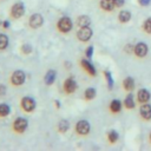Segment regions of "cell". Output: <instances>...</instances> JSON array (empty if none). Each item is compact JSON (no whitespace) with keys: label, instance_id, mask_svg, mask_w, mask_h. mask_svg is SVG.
<instances>
[{"label":"cell","instance_id":"cell-28","mask_svg":"<svg viewBox=\"0 0 151 151\" xmlns=\"http://www.w3.org/2000/svg\"><path fill=\"white\" fill-rule=\"evenodd\" d=\"M105 76H106V79H107V81H109V85H110V87H112V84H113V81H112V79H111V74H110L109 72H105Z\"/></svg>","mask_w":151,"mask_h":151},{"label":"cell","instance_id":"cell-1","mask_svg":"<svg viewBox=\"0 0 151 151\" xmlns=\"http://www.w3.org/2000/svg\"><path fill=\"white\" fill-rule=\"evenodd\" d=\"M77 37L80 41H87L90 40V38L92 37V29L88 28V26H85V27H81L78 33H77Z\"/></svg>","mask_w":151,"mask_h":151},{"label":"cell","instance_id":"cell-16","mask_svg":"<svg viewBox=\"0 0 151 151\" xmlns=\"http://www.w3.org/2000/svg\"><path fill=\"white\" fill-rule=\"evenodd\" d=\"M131 19V13L129 11H120L119 13V21L120 22H127Z\"/></svg>","mask_w":151,"mask_h":151},{"label":"cell","instance_id":"cell-24","mask_svg":"<svg viewBox=\"0 0 151 151\" xmlns=\"http://www.w3.org/2000/svg\"><path fill=\"white\" fill-rule=\"evenodd\" d=\"M58 129H59L60 132H66L67 129H68V123L66 120H61L59 123V125H58Z\"/></svg>","mask_w":151,"mask_h":151},{"label":"cell","instance_id":"cell-15","mask_svg":"<svg viewBox=\"0 0 151 151\" xmlns=\"http://www.w3.org/2000/svg\"><path fill=\"white\" fill-rule=\"evenodd\" d=\"M90 22H91V20H90V17H87V15H80V17L78 18V25H79L80 27L88 26Z\"/></svg>","mask_w":151,"mask_h":151},{"label":"cell","instance_id":"cell-10","mask_svg":"<svg viewBox=\"0 0 151 151\" xmlns=\"http://www.w3.org/2000/svg\"><path fill=\"white\" fill-rule=\"evenodd\" d=\"M64 90L67 92V93H72L77 90V83L73 80V79H66L65 83H64Z\"/></svg>","mask_w":151,"mask_h":151},{"label":"cell","instance_id":"cell-5","mask_svg":"<svg viewBox=\"0 0 151 151\" xmlns=\"http://www.w3.org/2000/svg\"><path fill=\"white\" fill-rule=\"evenodd\" d=\"M12 84L15 85V86H19L21 84H24L25 81V73L22 71H15L13 74H12Z\"/></svg>","mask_w":151,"mask_h":151},{"label":"cell","instance_id":"cell-22","mask_svg":"<svg viewBox=\"0 0 151 151\" xmlns=\"http://www.w3.org/2000/svg\"><path fill=\"white\" fill-rule=\"evenodd\" d=\"M9 111H11V109H9L8 105H6V104H0V116H1V117L7 116V114L9 113Z\"/></svg>","mask_w":151,"mask_h":151},{"label":"cell","instance_id":"cell-17","mask_svg":"<svg viewBox=\"0 0 151 151\" xmlns=\"http://www.w3.org/2000/svg\"><path fill=\"white\" fill-rule=\"evenodd\" d=\"M54 79H55V72H54L53 70L48 71V72L46 73V76H45V83H46L47 85H51V84L54 81Z\"/></svg>","mask_w":151,"mask_h":151},{"label":"cell","instance_id":"cell-25","mask_svg":"<svg viewBox=\"0 0 151 151\" xmlns=\"http://www.w3.org/2000/svg\"><path fill=\"white\" fill-rule=\"evenodd\" d=\"M143 28H144L145 32L151 33V18H147V19L144 21V24H143Z\"/></svg>","mask_w":151,"mask_h":151},{"label":"cell","instance_id":"cell-7","mask_svg":"<svg viewBox=\"0 0 151 151\" xmlns=\"http://www.w3.org/2000/svg\"><path fill=\"white\" fill-rule=\"evenodd\" d=\"M76 129H77V132L79 134H87L90 131V124L86 120H79L77 123Z\"/></svg>","mask_w":151,"mask_h":151},{"label":"cell","instance_id":"cell-19","mask_svg":"<svg viewBox=\"0 0 151 151\" xmlns=\"http://www.w3.org/2000/svg\"><path fill=\"white\" fill-rule=\"evenodd\" d=\"M120 107H122V103L119 100H112L111 104H110V110L114 113L119 112L120 111Z\"/></svg>","mask_w":151,"mask_h":151},{"label":"cell","instance_id":"cell-27","mask_svg":"<svg viewBox=\"0 0 151 151\" xmlns=\"http://www.w3.org/2000/svg\"><path fill=\"white\" fill-rule=\"evenodd\" d=\"M21 50H22V52H24L25 54H28V53L32 52V47H31L29 45H24V46L21 47Z\"/></svg>","mask_w":151,"mask_h":151},{"label":"cell","instance_id":"cell-33","mask_svg":"<svg viewBox=\"0 0 151 151\" xmlns=\"http://www.w3.org/2000/svg\"><path fill=\"white\" fill-rule=\"evenodd\" d=\"M8 26H9V22H8V21H5V22H4V27L6 28V27H8Z\"/></svg>","mask_w":151,"mask_h":151},{"label":"cell","instance_id":"cell-11","mask_svg":"<svg viewBox=\"0 0 151 151\" xmlns=\"http://www.w3.org/2000/svg\"><path fill=\"white\" fill-rule=\"evenodd\" d=\"M139 112L144 119H151V105L150 104H143L139 109Z\"/></svg>","mask_w":151,"mask_h":151},{"label":"cell","instance_id":"cell-29","mask_svg":"<svg viewBox=\"0 0 151 151\" xmlns=\"http://www.w3.org/2000/svg\"><path fill=\"white\" fill-rule=\"evenodd\" d=\"M116 7H122L124 5V0H113Z\"/></svg>","mask_w":151,"mask_h":151},{"label":"cell","instance_id":"cell-18","mask_svg":"<svg viewBox=\"0 0 151 151\" xmlns=\"http://www.w3.org/2000/svg\"><path fill=\"white\" fill-rule=\"evenodd\" d=\"M123 84H124V88L127 90V91H130V90H132V88L134 87V81H133V79H132L131 77L125 78Z\"/></svg>","mask_w":151,"mask_h":151},{"label":"cell","instance_id":"cell-21","mask_svg":"<svg viewBox=\"0 0 151 151\" xmlns=\"http://www.w3.org/2000/svg\"><path fill=\"white\" fill-rule=\"evenodd\" d=\"M8 45V38L6 34H0V50H5Z\"/></svg>","mask_w":151,"mask_h":151},{"label":"cell","instance_id":"cell-13","mask_svg":"<svg viewBox=\"0 0 151 151\" xmlns=\"http://www.w3.org/2000/svg\"><path fill=\"white\" fill-rule=\"evenodd\" d=\"M100 7L104 11H112L114 7V2L113 0H101L100 1Z\"/></svg>","mask_w":151,"mask_h":151},{"label":"cell","instance_id":"cell-32","mask_svg":"<svg viewBox=\"0 0 151 151\" xmlns=\"http://www.w3.org/2000/svg\"><path fill=\"white\" fill-rule=\"evenodd\" d=\"M138 2L140 5H143V6H145V5H149L150 4V0H138Z\"/></svg>","mask_w":151,"mask_h":151},{"label":"cell","instance_id":"cell-20","mask_svg":"<svg viewBox=\"0 0 151 151\" xmlns=\"http://www.w3.org/2000/svg\"><path fill=\"white\" fill-rule=\"evenodd\" d=\"M124 104H125V106H126L127 109H133V107H134V101H133L132 94H127V97L125 98Z\"/></svg>","mask_w":151,"mask_h":151},{"label":"cell","instance_id":"cell-26","mask_svg":"<svg viewBox=\"0 0 151 151\" xmlns=\"http://www.w3.org/2000/svg\"><path fill=\"white\" fill-rule=\"evenodd\" d=\"M107 137H109V140H110L111 143H114V142H117V139H118V133H117L116 131H110L109 134H107Z\"/></svg>","mask_w":151,"mask_h":151},{"label":"cell","instance_id":"cell-4","mask_svg":"<svg viewBox=\"0 0 151 151\" xmlns=\"http://www.w3.org/2000/svg\"><path fill=\"white\" fill-rule=\"evenodd\" d=\"M27 127V120L25 118H17L14 120V124H13V129L17 131V132H24Z\"/></svg>","mask_w":151,"mask_h":151},{"label":"cell","instance_id":"cell-6","mask_svg":"<svg viewBox=\"0 0 151 151\" xmlns=\"http://www.w3.org/2000/svg\"><path fill=\"white\" fill-rule=\"evenodd\" d=\"M147 50H149V48H147V45L144 44V42H139V44H137V45L133 47V51H134L136 55L139 57V58L145 57L146 53H147Z\"/></svg>","mask_w":151,"mask_h":151},{"label":"cell","instance_id":"cell-30","mask_svg":"<svg viewBox=\"0 0 151 151\" xmlns=\"http://www.w3.org/2000/svg\"><path fill=\"white\" fill-rule=\"evenodd\" d=\"M5 93H6V87H5V85L0 84V96H4Z\"/></svg>","mask_w":151,"mask_h":151},{"label":"cell","instance_id":"cell-31","mask_svg":"<svg viewBox=\"0 0 151 151\" xmlns=\"http://www.w3.org/2000/svg\"><path fill=\"white\" fill-rule=\"evenodd\" d=\"M92 52H93V47L90 46V47L87 48V51H86V55H87V57H91V55H92Z\"/></svg>","mask_w":151,"mask_h":151},{"label":"cell","instance_id":"cell-14","mask_svg":"<svg viewBox=\"0 0 151 151\" xmlns=\"http://www.w3.org/2000/svg\"><path fill=\"white\" fill-rule=\"evenodd\" d=\"M81 65H83V67H84L91 76H96V70H94V67L92 66V64H90L87 60H81Z\"/></svg>","mask_w":151,"mask_h":151},{"label":"cell","instance_id":"cell-12","mask_svg":"<svg viewBox=\"0 0 151 151\" xmlns=\"http://www.w3.org/2000/svg\"><path fill=\"white\" fill-rule=\"evenodd\" d=\"M137 97H138V101H140V103H147V100L150 99V92L147 90H145V88H142V90L138 91Z\"/></svg>","mask_w":151,"mask_h":151},{"label":"cell","instance_id":"cell-3","mask_svg":"<svg viewBox=\"0 0 151 151\" xmlns=\"http://www.w3.org/2000/svg\"><path fill=\"white\" fill-rule=\"evenodd\" d=\"M21 106H22V109H24L26 112H31V111H33L34 107H35V101H34L31 97H25V98H22V100H21Z\"/></svg>","mask_w":151,"mask_h":151},{"label":"cell","instance_id":"cell-2","mask_svg":"<svg viewBox=\"0 0 151 151\" xmlns=\"http://www.w3.org/2000/svg\"><path fill=\"white\" fill-rule=\"evenodd\" d=\"M58 28L60 29V32L63 33H67L71 31L72 28V21L68 18H61L58 22Z\"/></svg>","mask_w":151,"mask_h":151},{"label":"cell","instance_id":"cell-9","mask_svg":"<svg viewBox=\"0 0 151 151\" xmlns=\"http://www.w3.org/2000/svg\"><path fill=\"white\" fill-rule=\"evenodd\" d=\"M41 25H42V17H41L40 14L35 13V14H33V15L29 18V26H31L32 28H38V27H40Z\"/></svg>","mask_w":151,"mask_h":151},{"label":"cell","instance_id":"cell-8","mask_svg":"<svg viewBox=\"0 0 151 151\" xmlns=\"http://www.w3.org/2000/svg\"><path fill=\"white\" fill-rule=\"evenodd\" d=\"M25 12V8H24V5L21 2H17L13 5L12 9H11V13H12V17L14 18H20Z\"/></svg>","mask_w":151,"mask_h":151},{"label":"cell","instance_id":"cell-23","mask_svg":"<svg viewBox=\"0 0 151 151\" xmlns=\"http://www.w3.org/2000/svg\"><path fill=\"white\" fill-rule=\"evenodd\" d=\"M94 96H96V90L94 88L90 87L85 91V98L86 99H92V98H94Z\"/></svg>","mask_w":151,"mask_h":151},{"label":"cell","instance_id":"cell-34","mask_svg":"<svg viewBox=\"0 0 151 151\" xmlns=\"http://www.w3.org/2000/svg\"><path fill=\"white\" fill-rule=\"evenodd\" d=\"M150 139H151V134H150Z\"/></svg>","mask_w":151,"mask_h":151}]
</instances>
